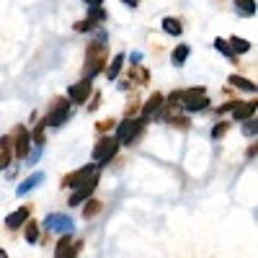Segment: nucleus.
<instances>
[{"mask_svg": "<svg viewBox=\"0 0 258 258\" xmlns=\"http://www.w3.org/2000/svg\"><path fill=\"white\" fill-rule=\"evenodd\" d=\"M142 129H145V119H126V121H121L119 129H116V142L119 145L135 142L142 135Z\"/></svg>", "mask_w": 258, "mask_h": 258, "instance_id": "1", "label": "nucleus"}, {"mask_svg": "<svg viewBox=\"0 0 258 258\" xmlns=\"http://www.w3.org/2000/svg\"><path fill=\"white\" fill-rule=\"evenodd\" d=\"M116 150H119L116 137H103V140H98V145L93 147V160H96L98 165H106V163L116 155Z\"/></svg>", "mask_w": 258, "mask_h": 258, "instance_id": "2", "label": "nucleus"}, {"mask_svg": "<svg viewBox=\"0 0 258 258\" xmlns=\"http://www.w3.org/2000/svg\"><path fill=\"white\" fill-rule=\"evenodd\" d=\"M209 106V98H207V91L204 88H194V91H186L183 93V109L186 111H202Z\"/></svg>", "mask_w": 258, "mask_h": 258, "instance_id": "3", "label": "nucleus"}, {"mask_svg": "<svg viewBox=\"0 0 258 258\" xmlns=\"http://www.w3.org/2000/svg\"><path fill=\"white\" fill-rule=\"evenodd\" d=\"M96 186H98V176L93 173L88 181H83L80 186H75V191L70 194V204H73V207H78L80 202H85V199H88L91 194L96 191Z\"/></svg>", "mask_w": 258, "mask_h": 258, "instance_id": "4", "label": "nucleus"}, {"mask_svg": "<svg viewBox=\"0 0 258 258\" xmlns=\"http://www.w3.org/2000/svg\"><path fill=\"white\" fill-rule=\"evenodd\" d=\"M68 116H70V103L64 101V98H59V101H54V106H52V111L47 114L44 124H49V126H59Z\"/></svg>", "mask_w": 258, "mask_h": 258, "instance_id": "5", "label": "nucleus"}, {"mask_svg": "<svg viewBox=\"0 0 258 258\" xmlns=\"http://www.w3.org/2000/svg\"><path fill=\"white\" fill-rule=\"evenodd\" d=\"M101 44H93L91 47V57H88V62H85V70H83V75H85V80H91L101 68H103V57H101Z\"/></svg>", "mask_w": 258, "mask_h": 258, "instance_id": "6", "label": "nucleus"}, {"mask_svg": "<svg viewBox=\"0 0 258 258\" xmlns=\"http://www.w3.org/2000/svg\"><path fill=\"white\" fill-rule=\"evenodd\" d=\"M93 173H96V165H83V168L75 170V173L64 176V178H62V186H73V188H75V186H80L83 181H88Z\"/></svg>", "mask_w": 258, "mask_h": 258, "instance_id": "7", "label": "nucleus"}, {"mask_svg": "<svg viewBox=\"0 0 258 258\" xmlns=\"http://www.w3.org/2000/svg\"><path fill=\"white\" fill-rule=\"evenodd\" d=\"M44 222H47V227L54 230V232H64V235L73 232V222H70V217H64V214H49Z\"/></svg>", "mask_w": 258, "mask_h": 258, "instance_id": "8", "label": "nucleus"}, {"mask_svg": "<svg viewBox=\"0 0 258 258\" xmlns=\"http://www.w3.org/2000/svg\"><path fill=\"white\" fill-rule=\"evenodd\" d=\"M29 140H31V135L26 132V126H16V140L13 142H16V155L18 158H26L29 155V147H31Z\"/></svg>", "mask_w": 258, "mask_h": 258, "instance_id": "9", "label": "nucleus"}, {"mask_svg": "<svg viewBox=\"0 0 258 258\" xmlns=\"http://www.w3.org/2000/svg\"><path fill=\"white\" fill-rule=\"evenodd\" d=\"M88 96H91V80H80V83H75V85H70V98L75 101V103H85L88 101Z\"/></svg>", "mask_w": 258, "mask_h": 258, "instance_id": "10", "label": "nucleus"}, {"mask_svg": "<svg viewBox=\"0 0 258 258\" xmlns=\"http://www.w3.org/2000/svg\"><path fill=\"white\" fill-rule=\"evenodd\" d=\"M230 111H232V119L245 121V119H250V116L255 114V101H253V103H232Z\"/></svg>", "mask_w": 258, "mask_h": 258, "instance_id": "11", "label": "nucleus"}, {"mask_svg": "<svg viewBox=\"0 0 258 258\" xmlns=\"http://www.w3.org/2000/svg\"><path fill=\"white\" fill-rule=\"evenodd\" d=\"M78 248H80V245H75L68 235H64V238H59V243H57V248H54V258H73Z\"/></svg>", "mask_w": 258, "mask_h": 258, "instance_id": "12", "label": "nucleus"}, {"mask_svg": "<svg viewBox=\"0 0 258 258\" xmlns=\"http://www.w3.org/2000/svg\"><path fill=\"white\" fill-rule=\"evenodd\" d=\"M26 220H29V209H26V207H21V209H16L13 214H8V217H6V225H8L11 230H18Z\"/></svg>", "mask_w": 258, "mask_h": 258, "instance_id": "13", "label": "nucleus"}, {"mask_svg": "<svg viewBox=\"0 0 258 258\" xmlns=\"http://www.w3.org/2000/svg\"><path fill=\"white\" fill-rule=\"evenodd\" d=\"M160 103H163V96L160 93H153L147 101H145V106H142V114L145 116H150V114H155L158 109H160Z\"/></svg>", "mask_w": 258, "mask_h": 258, "instance_id": "14", "label": "nucleus"}, {"mask_svg": "<svg viewBox=\"0 0 258 258\" xmlns=\"http://www.w3.org/2000/svg\"><path fill=\"white\" fill-rule=\"evenodd\" d=\"M11 155H13V137H3L0 140V158H3V165L11 163Z\"/></svg>", "mask_w": 258, "mask_h": 258, "instance_id": "15", "label": "nucleus"}, {"mask_svg": "<svg viewBox=\"0 0 258 258\" xmlns=\"http://www.w3.org/2000/svg\"><path fill=\"white\" fill-rule=\"evenodd\" d=\"M227 47H230V52H232L235 57H238V54H245V52L250 49V44H248V41H245V39H238V36H232Z\"/></svg>", "mask_w": 258, "mask_h": 258, "instance_id": "16", "label": "nucleus"}, {"mask_svg": "<svg viewBox=\"0 0 258 258\" xmlns=\"http://www.w3.org/2000/svg\"><path fill=\"white\" fill-rule=\"evenodd\" d=\"M39 181H41V173H34L31 178H26L24 183L18 186V191H16V194H18V197H24V194H29L31 188H36V186H39Z\"/></svg>", "mask_w": 258, "mask_h": 258, "instance_id": "17", "label": "nucleus"}, {"mask_svg": "<svg viewBox=\"0 0 258 258\" xmlns=\"http://www.w3.org/2000/svg\"><path fill=\"white\" fill-rule=\"evenodd\" d=\"M121 64H124V54H116V57L111 59V64H109V70H106V78L114 80V78L119 75V70H121Z\"/></svg>", "mask_w": 258, "mask_h": 258, "instance_id": "18", "label": "nucleus"}, {"mask_svg": "<svg viewBox=\"0 0 258 258\" xmlns=\"http://www.w3.org/2000/svg\"><path fill=\"white\" fill-rule=\"evenodd\" d=\"M163 29H165L170 36H178V34H181V24H178L176 18H163Z\"/></svg>", "mask_w": 258, "mask_h": 258, "instance_id": "19", "label": "nucleus"}, {"mask_svg": "<svg viewBox=\"0 0 258 258\" xmlns=\"http://www.w3.org/2000/svg\"><path fill=\"white\" fill-rule=\"evenodd\" d=\"M230 83L238 85V88H243V91H253V93H255V83H250V80H245V78H240V75H232Z\"/></svg>", "mask_w": 258, "mask_h": 258, "instance_id": "20", "label": "nucleus"}, {"mask_svg": "<svg viewBox=\"0 0 258 258\" xmlns=\"http://www.w3.org/2000/svg\"><path fill=\"white\" fill-rule=\"evenodd\" d=\"M235 6H238L240 13H245V16H255V0H235Z\"/></svg>", "mask_w": 258, "mask_h": 258, "instance_id": "21", "label": "nucleus"}, {"mask_svg": "<svg viewBox=\"0 0 258 258\" xmlns=\"http://www.w3.org/2000/svg\"><path fill=\"white\" fill-rule=\"evenodd\" d=\"M26 240H29V243H36V240H39V227H36V222H31V220H26Z\"/></svg>", "mask_w": 258, "mask_h": 258, "instance_id": "22", "label": "nucleus"}, {"mask_svg": "<svg viewBox=\"0 0 258 258\" xmlns=\"http://www.w3.org/2000/svg\"><path fill=\"white\" fill-rule=\"evenodd\" d=\"M186 57H188V47H186V44H178L176 52H173V64H183Z\"/></svg>", "mask_w": 258, "mask_h": 258, "instance_id": "23", "label": "nucleus"}, {"mask_svg": "<svg viewBox=\"0 0 258 258\" xmlns=\"http://www.w3.org/2000/svg\"><path fill=\"white\" fill-rule=\"evenodd\" d=\"M98 212H101V202L93 199L91 204H85V207H83V217L88 220V217H93V214H98Z\"/></svg>", "mask_w": 258, "mask_h": 258, "instance_id": "24", "label": "nucleus"}, {"mask_svg": "<svg viewBox=\"0 0 258 258\" xmlns=\"http://www.w3.org/2000/svg\"><path fill=\"white\" fill-rule=\"evenodd\" d=\"M230 129V121H222V124H217L212 129V140H220V137H225V132Z\"/></svg>", "mask_w": 258, "mask_h": 258, "instance_id": "25", "label": "nucleus"}, {"mask_svg": "<svg viewBox=\"0 0 258 258\" xmlns=\"http://www.w3.org/2000/svg\"><path fill=\"white\" fill-rule=\"evenodd\" d=\"M44 126H47V124H44V119H41L39 126L34 129V142H36V145H44Z\"/></svg>", "mask_w": 258, "mask_h": 258, "instance_id": "26", "label": "nucleus"}, {"mask_svg": "<svg viewBox=\"0 0 258 258\" xmlns=\"http://www.w3.org/2000/svg\"><path fill=\"white\" fill-rule=\"evenodd\" d=\"M214 49H220L225 57H230V59H238V57H235L232 52H230V47H227V41H222V39H217V41H214Z\"/></svg>", "mask_w": 258, "mask_h": 258, "instance_id": "27", "label": "nucleus"}, {"mask_svg": "<svg viewBox=\"0 0 258 258\" xmlns=\"http://www.w3.org/2000/svg\"><path fill=\"white\" fill-rule=\"evenodd\" d=\"M243 132H245V137H255V132H258V126H255V121H245V126H243Z\"/></svg>", "mask_w": 258, "mask_h": 258, "instance_id": "28", "label": "nucleus"}, {"mask_svg": "<svg viewBox=\"0 0 258 258\" xmlns=\"http://www.w3.org/2000/svg\"><path fill=\"white\" fill-rule=\"evenodd\" d=\"M88 16H91L88 21H93V24H96V21H103V18H106V13H103L101 8H93V11H91Z\"/></svg>", "mask_w": 258, "mask_h": 258, "instance_id": "29", "label": "nucleus"}, {"mask_svg": "<svg viewBox=\"0 0 258 258\" xmlns=\"http://www.w3.org/2000/svg\"><path fill=\"white\" fill-rule=\"evenodd\" d=\"M96 24L93 21H80V24H75V31H91Z\"/></svg>", "mask_w": 258, "mask_h": 258, "instance_id": "30", "label": "nucleus"}, {"mask_svg": "<svg viewBox=\"0 0 258 258\" xmlns=\"http://www.w3.org/2000/svg\"><path fill=\"white\" fill-rule=\"evenodd\" d=\"M183 101V91H176V93H170V103H181Z\"/></svg>", "mask_w": 258, "mask_h": 258, "instance_id": "31", "label": "nucleus"}, {"mask_svg": "<svg viewBox=\"0 0 258 258\" xmlns=\"http://www.w3.org/2000/svg\"><path fill=\"white\" fill-rule=\"evenodd\" d=\"M111 126H114L111 119H109V121H101V124H98V132H106V129H111Z\"/></svg>", "mask_w": 258, "mask_h": 258, "instance_id": "32", "label": "nucleus"}, {"mask_svg": "<svg viewBox=\"0 0 258 258\" xmlns=\"http://www.w3.org/2000/svg\"><path fill=\"white\" fill-rule=\"evenodd\" d=\"M85 3H88V6H93V8H98V6H101V0H85Z\"/></svg>", "mask_w": 258, "mask_h": 258, "instance_id": "33", "label": "nucleus"}, {"mask_svg": "<svg viewBox=\"0 0 258 258\" xmlns=\"http://www.w3.org/2000/svg\"><path fill=\"white\" fill-rule=\"evenodd\" d=\"M121 3H126V6H137L140 0H121Z\"/></svg>", "mask_w": 258, "mask_h": 258, "instance_id": "34", "label": "nucleus"}, {"mask_svg": "<svg viewBox=\"0 0 258 258\" xmlns=\"http://www.w3.org/2000/svg\"><path fill=\"white\" fill-rule=\"evenodd\" d=\"M0 258H8V253H6V250H0Z\"/></svg>", "mask_w": 258, "mask_h": 258, "instance_id": "35", "label": "nucleus"}, {"mask_svg": "<svg viewBox=\"0 0 258 258\" xmlns=\"http://www.w3.org/2000/svg\"><path fill=\"white\" fill-rule=\"evenodd\" d=\"M0 168H3V158H0Z\"/></svg>", "mask_w": 258, "mask_h": 258, "instance_id": "36", "label": "nucleus"}]
</instances>
